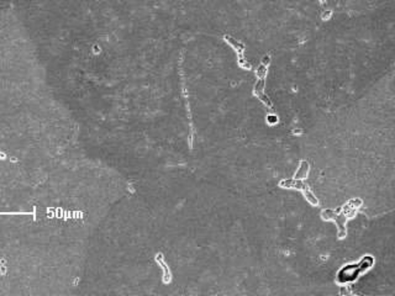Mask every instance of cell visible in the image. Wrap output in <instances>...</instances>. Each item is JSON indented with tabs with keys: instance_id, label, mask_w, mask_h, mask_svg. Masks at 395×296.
I'll return each instance as SVG.
<instances>
[{
	"instance_id": "obj_1",
	"label": "cell",
	"mask_w": 395,
	"mask_h": 296,
	"mask_svg": "<svg viewBox=\"0 0 395 296\" xmlns=\"http://www.w3.org/2000/svg\"><path fill=\"white\" fill-rule=\"evenodd\" d=\"M280 188H288V189H299V190H306L308 185L300 179H288V180H282L279 183Z\"/></svg>"
},
{
	"instance_id": "obj_2",
	"label": "cell",
	"mask_w": 395,
	"mask_h": 296,
	"mask_svg": "<svg viewBox=\"0 0 395 296\" xmlns=\"http://www.w3.org/2000/svg\"><path fill=\"white\" fill-rule=\"evenodd\" d=\"M308 173H309V163L306 161H303L300 163V167H299L298 171L294 175V179H303V178L308 175Z\"/></svg>"
},
{
	"instance_id": "obj_3",
	"label": "cell",
	"mask_w": 395,
	"mask_h": 296,
	"mask_svg": "<svg viewBox=\"0 0 395 296\" xmlns=\"http://www.w3.org/2000/svg\"><path fill=\"white\" fill-rule=\"evenodd\" d=\"M156 259H157V262H159V264L162 265V268H163V270H164V283H169V281H171V273H169L168 268H167V265L163 263V260H162V254H157Z\"/></svg>"
},
{
	"instance_id": "obj_4",
	"label": "cell",
	"mask_w": 395,
	"mask_h": 296,
	"mask_svg": "<svg viewBox=\"0 0 395 296\" xmlns=\"http://www.w3.org/2000/svg\"><path fill=\"white\" fill-rule=\"evenodd\" d=\"M304 195H305V198H306V200L309 201L310 204H313V205H318V204H319L318 199H316V198L314 196V194L311 193V191H309L308 189H306V190H304Z\"/></svg>"
},
{
	"instance_id": "obj_5",
	"label": "cell",
	"mask_w": 395,
	"mask_h": 296,
	"mask_svg": "<svg viewBox=\"0 0 395 296\" xmlns=\"http://www.w3.org/2000/svg\"><path fill=\"white\" fill-rule=\"evenodd\" d=\"M256 74H257V76H259V78H264L266 74H267V67L264 66V64H261L259 68L257 69Z\"/></svg>"
},
{
	"instance_id": "obj_6",
	"label": "cell",
	"mask_w": 395,
	"mask_h": 296,
	"mask_svg": "<svg viewBox=\"0 0 395 296\" xmlns=\"http://www.w3.org/2000/svg\"><path fill=\"white\" fill-rule=\"evenodd\" d=\"M256 95H257V96H258V98H259V99H261V100H262V101H263V103H264L266 105H268V106H269V108H271V106H272V103H271V100H269V99H268V96H266V95H264V94H263L262 91H261V93H256Z\"/></svg>"
},
{
	"instance_id": "obj_7",
	"label": "cell",
	"mask_w": 395,
	"mask_h": 296,
	"mask_svg": "<svg viewBox=\"0 0 395 296\" xmlns=\"http://www.w3.org/2000/svg\"><path fill=\"white\" fill-rule=\"evenodd\" d=\"M263 88H264V78H261L258 81H257V84H256V86H254L256 93H261V91H263Z\"/></svg>"
},
{
	"instance_id": "obj_8",
	"label": "cell",
	"mask_w": 395,
	"mask_h": 296,
	"mask_svg": "<svg viewBox=\"0 0 395 296\" xmlns=\"http://www.w3.org/2000/svg\"><path fill=\"white\" fill-rule=\"evenodd\" d=\"M348 205L351 207H357V206H361L362 205V201L359 199H357V200H350L348 201Z\"/></svg>"
},
{
	"instance_id": "obj_9",
	"label": "cell",
	"mask_w": 395,
	"mask_h": 296,
	"mask_svg": "<svg viewBox=\"0 0 395 296\" xmlns=\"http://www.w3.org/2000/svg\"><path fill=\"white\" fill-rule=\"evenodd\" d=\"M269 62H271V58H269V56L263 57V63H262V64H264V66H266V64H268Z\"/></svg>"
},
{
	"instance_id": "obj_10",
	"label": "cell",
	"mask_w": 395,
	"mask_h": 296,
	"mask_svg": "<svg viewBox=\"0 0 395 296\" xmlns=\"http://www.w3.org/2000/svg\"><path fill=\"white\" fill-rule=\"evenodd\" d=\"M268 120L271 121V122H275V121H277V117H274V116H269V117H268Z\"/></svg>"
},
{
	"instance_id": "obj_11",
	"label": "cell",
	"mask_w": 395,
	"mask_h": 296,
	"mask_svg": "<svg viewBox=\"0 0 395 296\" xmlns=\"http://www.w3.org/2000/svg\"><path fill=\"white\" fill-rule=\"evenodd\" d=\"M320 1H321V3H324V1H325V0H320Z\"/></svg>"
}]
</instances>
